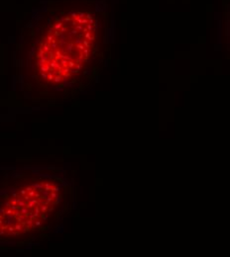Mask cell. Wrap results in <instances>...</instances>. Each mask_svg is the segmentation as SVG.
<instances>
[{
	"label": "cell",
	"mask_w": 230,
	"mask_h": 257,
	"mask_svg": "<svg viewBox=\"0 0 230 257\" xmlns=\"http://www.w3.org/2000/svg\"><path fill=\"white\" fill-rule=\"evenodd\" d=\"M105 13L96 0H42L24 21L15 52L17 83L26 98L70 95L99 56Z\"/></svg>",
	"instance_id": "1"
},
{
	"label": "cell",
	"mask_w": 230,
	"mask_h": 257,
	"mask_svg": "<svg viewBox=\"0 0 230 257\" xmlns=\"http://www.w3.org/2000/svg\"><path fill=\"white\" fill-rule=\"evenodd\" d=\"M66 198L55 172L25 169L0 173V246L41 234L57 222Z\"/></svg>",
	"instance_id": "2"
}]
</instances>
